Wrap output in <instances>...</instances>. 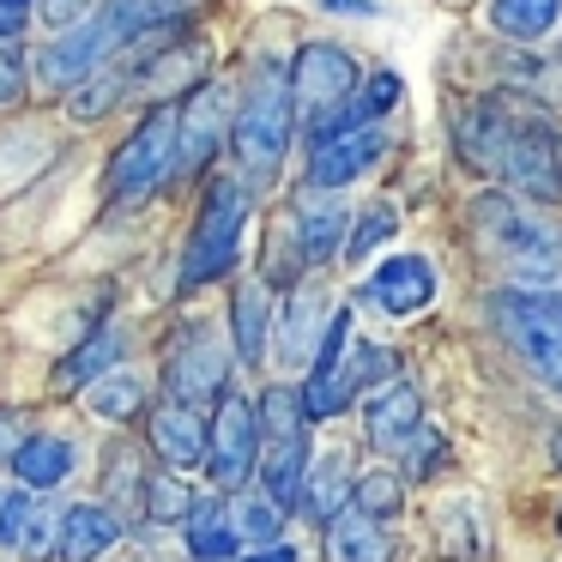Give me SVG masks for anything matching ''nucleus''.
<instances>
[{
	"instance_id": "ea45409f",
	"label": "nucleus",
	"mask_w": 562,
	"mask_h": 562,
	"mask_svg": "<svg viewBox=\"0 0 562 562\" xmlns=\"http://www.w3.org/2000/svg\"><path fill=\"white\" fill-rule=\"evenodd\" d=\"M25 514H31V490H25V484H19V490H0V550L19 544V526H25Z\"/></svg>"
},
{
	"instance_id": "f03ea898",
	"label": "nucleus",
	"mask_w": 562,
	"mask_h": 562,
	"mask_svg": "<svg viewBox=\"0 0 562 562\" xmlns=\"http://www.w3.org/2000/svg\"><path fill=\"white\" fill-rule=\"evenodd\" d=\"M296 103H291V79H284V61L272 55H255L248 74L236 79V110H231V170L243 176L255 194H267L272 182L284 176L296 146Z\"/></svg>"
},
{
	"instance_id": "de8ad7c7",
	"label": "nucleus",
	"mask_w": 562,
	"mask_h": 562,
	"mask_svg": "<svg viewBox=\"0 0 562 562\" xmlns=\"http://www.w3.org/2000/svg\"><path fill=\"white\" fill-rule=\"evenodd\" d=\"M557 532H562V508H557Z\"/></svg>"
},
{
	"instance_id": "4c0bfd02",
	"label": "nucleus",
	"mask_w": 562,
	"mask_h": 562,
	"mask_svg": "<svg viewBox=\"0 0 562 562\" xmlns=\"http://www.w3.org/2000/svg\"><path fill=\"white\" fill-rule=\"evenodd\" d=\"M31 43H0V115L31 103Z\"/></svg>"
},
{
	"instance_id": "5701e85b",
	"label": "nucleus",
	"mask_w": 562,
	"mask_h": 562,
	"mask_svg": "<svg viewBox=\"0 0 562 562\" xmlns=\"http://www.w3.org/2000/svg\"><path fill=\"white\" fill-rule=\"evenodd\" d=\"M231 327H224V339H231L236 351V369H260L272 351V291L260 279H236L231 284Z\"/></svg>"
},
{
	"instance_id": "aec40b11",
	"label": "nucleus",
	"mask_w": 562,
	"mask_h": 562,
	"mask_svg": "<svg viewBox=\"0 0 562 562\" xmlns=\"http://www.w3.org/2000/svg\"><path fill=\"white\" fill-rule=\"evenodd\" d=\"M7 472H13L31 496H55V490L79 472V441L67 436V429H25V441L13 448Z\"/></svg>"
},
{
	"instance_id": "c03bdc74",
	"label": "nucleus",
	"mask_w": 562,
	"mask_h": 562,
	"mask_svg": "<svg viewBox=\"0 0 562 562\" xmlns=\"http://www.w3.org/2000/svg\"><path fill=\"white\" fill-rule=\"evenodd\" d=\"M321 13H333V19H381L387 7H381V0H321Z\"/></svg>"
},
{
	"instance_id": "72a5a7b5",
	"label": "nucleus",
	"mask_w": 562,
	"mask_h": 562,
	"mask_svg": "<svg viewBox=\"0 0 562 562\" xmlns=\"http://www.w3.org/2000/svg\"><path fill=\"white\" fill-rule=\"evenodd\" d=\"M61 508L67 502H55V496H31V514L13 544L19 562H61Z\"/></svg>"
},
{
	"instance_id": "c756f323",
	"label": "nucleus",
	"mask_w": 562,
	"mask_h": 562,
	"mask_svg": "<svg viewBox=\"0 0 562 562\" xmlns=\"http://www.w3.org/2000/svg\"><path fill=\"white\" fill-rule=\"evenodd\" d=\"M200 490H188V472H170V465L151 460L146 490H139V520L146 526H182L188 508H194Z\"/></svg>"
},
{
	"instance_id": "e433bc0d",
	"label": "nucleus",
	"mask_w": 562,
	"mask_h": 562,
	"mask_svg": "<svg viewBox=\"0 0 562 562\" xmlns=\"http://www.w3.org/2000/svg\"><path fill=\"white\" fill-rule=\"evenodd\" d=\"M351 502L363 514H375V520H400V508H405V477L400 472H363L351 484Z\"/></svg>"
},
{
	"instance_id": "2f4dec72",
	"label": "nucleus",
	"mask_w": 562,
	"mask_h": 562,
	"mask_svg": "<svg viewBox=\"0 0 562 562\" xmlns=\"http://www.w3.org/2000/svg\"><path fill=\"white\" fill-rule=\"evenodd\" d=\"M393 236H400V212H393L387 200H369L363 212H351V231H345L339 260H345V267H363V260H375Z\"/></svg>"
},
{
	"instance_id": "cd10ccee",
	"label": "nucleus",
	"mask_w": 562,
	"mask_h": 562,
	"mask_svg": "<svg viewBox=\"0 0 562 562\" xmlns=\"http://www.w3.org/2000/svg\"><path fill=\"white\" fill-rule=\"evenodd\" d=\"M79 400H86V412L98 417V424L122 429V424H139V417H146L151 387H146V375H134V369H110V375L91 381Z\"/></svg>"
},
{
	"instance_id": "1a4fd4ad",
	"label": "nucleus",
	"mask_w": 562,
	"mask_h": 562,
	"mask_svg": "<svg viewBox=\"0 0 562 562\" xmlns=\"http://www.w3.org/2000/svg\"><path fill=\"white\" fill-rule=\"evenodd\" d=\"M115 55H122V37H115V25L91 7L79 25L49 31V37L31 49V86H37L43 98H67V91L86 86L91 74H103Z\"/></svg>"
},
{
	"instance_id": "39448f33",
	"label": "nucleus",
	"mask_w": 562,
	"mask_h": 562,
	"mask_svg": "<svg viewBox=\"0 0 562 562\" xmlns=\"http://www.w3.org/2000/svg\"><path fill=\"white\" fill-rule=\"evenodd\" d=\"M387 375H400V357L387 351L381 339H357V327H351V308H333V321H327V333H321V345H315V363L303 369V412H308V424H327V417H339V412H351L357 400H363L369 387H381Z\"/></svg>"
},
{
	"instance_id": "a878e982",
	"label": "nucleus",
	"mask_w": 562,
	"mask_h": 562,
	"mask_svg": "<svg viewBox=\"0 0 562 562\" xmlns=\"http://www.w3.org/2000/svg\"><path fill=\"white\" fill-rule=\"evenodd\" d=\"M146 472H151V453L146 441H110V453H103L98 465V502H110L122 520H139V490H146Z\"/></svg>"
},
{
	"instance_id": "c9c22d12",
	"label": "nucleus",
	"mask_w": 562,
	"mask_h": 562,
	"mask_svg": "<svg viewBox=\"0 0 562 562\" xmlns=\"http://www.w3.org/2000/svg\"><path fill=\"white\" fill-rule=\"evenodd\" d=\"M508 79H514V91L532 98V103H562V61H544V55H514Z\"/></svg>"
},
{
	"instance_id": "4be33fe9",
	"label": "nucleus",
	"mask_w": 562,
	"mask_h": 562,
	"mask_svg": "<svg viewBox=\"0 0 562 562\" xmlns=\"http://www.w3.org/2000/svg\"><path fill=\"white\" fill-rule=\"evenodd\" d=\"M127 538V520L110 502H67L61 508V562H110Z\"/></svg>"
},
{
	"instance_id": "0eeeda50",
	"label": "nucleus",
	"mask_w": 562,
	"mask_h": 562,
	"mask_svg": "<svg viewBox=\"0 0 562 562\" xmlns=\"http://www.w3.org/2000/svg\"><path fill=\"white\" fill-rule=\"evenodd\" d=\"M502 345L544 381L550 393H562V291H496L490 303Z\"/></svg>"
},
{
	"instance_id": "f8f14e48",
	"label": "nucleus",
	"mask_w": 562,
	"mask_h": 562,
	"mask_svg": "<svg viewBox=\"0 0 562 562\" xmlns=\"http://www.w3.org/2000/svg\"><path fill=\"white\" fill-rule=\"evenodd\" d=\"M206 465L200 472L212 477V490L236 496V490L255 484V465H260V412L248 393H224V400L206 405Z\"/></svg>"
},
{
	"instance_id": "20e7f679",
	"label": "nucleus",
	"mask_w": 562,
	"mask_h": 562,
	"mask_svg": "<svg viewBox=\"0 0 562 562\" xmlns=\"http://www.w3.org/2000/svg\"><path fill=\"white\" fill-rule=\"evenodd\" d=\"M472 231L496 267H508L532 291H562V212L526 194H484L472 206Z\"/></svg>"
},
{
	"instance_id": "a18cd8bd",
	"label": "nucleus",
	"mask_w": 562,
	"mask_h": 562,
	"mask_svg": "<svg viewBox=\"0 0 562 562\" xmlns=\"http://www.w3.org/2000/svg\"><path fill=\"white\" fill-rule=\"evenodd\" d=\"M236 562H296V544H267V550H243Z\"/></svg>"
},
{
	"instance_id": "7c9ffc66",
	"label": "nucleus",
	"mask_w": 562,
	"mask_h": 562,
	"mask_svg": "<svg viewBox=\"0 0 562 562\" xmlns=\"http://www.w3.org/2000/svg\"><path fill=\"white\" fill-rule=\"evenodd\" d=\"M61 103H67V122H74V127H98V122H110V115L127 103V79H122V67L110 61L103 74H91L86 86L67 91Z\"/></svg>"
},
{
	"instance_id": "423d86ee",
	"label": "nucleus",
	"mask_w": 562,
	"mask_h": 562,
	"mask_svg": "<svg viewBox=\"0 0 562 562\" xmlns=\"http://www.w3.org/2000/svg\"><path fill=\"white\" fill-rule=\"evenodd\" d=\"M170 188H176V103H151L103 158L98 194L103 212L115 218V212H139L151 200H164Z\"/></svg>"
},
{
	"instance_id": "412c9836",
	"label": "nucleus",
	"mask_w": 562,
	"mask_h": 562,
	"mask_svg": "<svg viewBox=\"0 0 562 562\" xmlns=\"http://www.w3.org/2000/svg\"><path fill=\"white\" fill-rule=\"evenodd\" d=\"M315 424H296V429H279V436H260V465H255V484L267 490L279 508L296 514V496H303V477H308V460H315Z\"/></svg>"
},
{
	"instance_id": "9b49d317",
	"label": "nucleus",
	"mask_w": 562,
	"mask_h": 562,
	"mask_svg": "<svg viewBox=\"0 0 562 562\" xmlns=\"http://www.w3.org/2000/svg\"><path fill=\"white\" fill-rule=\"evenodd\" d=\"M284 79H291L296 122H303V134H308L315 122H327L333 110H345V103H351L363 67H357V55L345 49V43L308 37V43H296V55L284 61Z\"/></svg>"
},
{
	"instance_id": "09e8293b",
	"label": "nucleus",
	"mask_w": 562,
	"mask_h": 562,
	"mask_svg": "<svg viewBox=\"0 0 562 562\" xmlns=\"http://www.w3.org/2000/svg\"><path fill=\"white\" fill-rule=\"evenodd\" d=\"M0 490H7V484H0Z\"/></svg>"
},
{
	"instance_id": "bb28decb",
	"label": "nucleus",
	"mask_w": 562,
	"mask_h": 562,
	"mask_svg": "<svg viewBox=\"0 0 562 562\" xmlns=\"http://www.w3.org/2000/svg\"><path fill=\"white\" fill-rule=\"evenodd\" d=\"M351 484H357L351 460H345V453H321V460H308V477H303V496H296V514H303L308 526H327L333 514L351 502Z\"/></svg>"
},
{
	"instance_id": "79ce46f5",
	"label": "nucleus",
	"mask_w": 562,
	"mask_h": 562,
	"mask_svg": "<svg viewBox=\"0 0 562 562\" xmlns=\"http://www.w3.org/2000/svg\"><path fill=\"white\" fill-rule=\"evenodd\" d=\"M31 25H37V13H31V7H19V0H0V43H25Z\"/></svg>"
},
{
	"instance_id": "f257e3e1",
	"label": "nucleus",
	"mask_w": 562,
	"mask_h": 562,
	"mask_svg": "<svg viewBox=\"0 0 562 562\" xmlns=\"http://www.w3.org/2000/svg\"><path fill=\"white\" fill-rule=\"evenodd\" d=\"M453 151L465 170L490 176L508 194L544 200V206L562 200V115L520 91H490L465 103L453 122Z\"/></svg>"
},
{
	"instance_id": "c85d7f7f",
	"label": "nucleus",
	"mask_w": 562,
	"mask_h": 562,
	"mask_svg": "<svg viewBox=\"0 0 562 562\" xmlns=\"http://www.w3.org/2000/svg\"><path fill=\"white\" fill-rule=\"evenodd\" d=\"M231 526H236V538H243V550H267V544H284L291 508H279L260 484H248L231 496Z\"/></svg>"
},
{
	"instance_id": "f3484780",
	"label": "nucleus",
	"mask_w": 562,
	"mask_h": 562,
	"mask_svg": "<svg viewBox=\"0 0 562 562\" xmlns=\"http://www.w3.org/2000/svg\"><path fill=\"white\" fill-rule=\"evenodd\" d=\"M291 236H296V248H303V260H308V272L315 267H327V260H339V248H345V231H351V206H345V194L339 188H296V200H291Z\"/></svg>"
},
{
	"instance_id": "2eb2a0df",
	"label": "nucleus",
	"mask_w": 562,
	"mask_h": 562,
	"mask_svg": "<svg viewBox=\"0 0 562 562\" xmlns=\"http://www.w3.org/2000/svg\"><path fill=\"white\" fill-rule=\"evenodd\" d=\"M333 296H327V284H291L284 291V303L272 308V357H279L284 369H308L315 363V345H321V333H327V321H333Z\"/></svg>"
},
{
	"instance_id": "6e6552de",
	"label": "nucleus",
	"mask_w": 562,
	"mask_h": 562,
	"mask_svg": "<svg viewBox=\"0 0 562 562\" xmlns=\"http://www.w3.org/2000/svg\"><path fill=\"white\" fill-rule=\"evenodd\" d=\"M231 375H236V351L206 315H188L182 327L170 333L164 345V363H158V381H164V400H188V405H212L231 393Z\"/></svg>"
},
{
	"instance_id": "58836bf2",
	"label": "nucleus",
	"mask_w": 562,
	"mask_h": 562,
	"mask_svg": "<svg viewBox=\"0 0 562 562\" xmlns=\"http://www.w3.org/2000/svg\"><path fill=\"white\" fill-rule=\"evenodd\" d=\"M400 453H405V472H412V477H429L436 465H448V441H441L436 429H417Z\"/></svg>"
},
{
	"instance_id": "a211bd4d",
	"label": "nucleus",
	"mask_w": 562,
	"mask_h": 562,
	"mask_svg": "<svg viewBox=\"0 0 562 562\" xmlns=\"http://www.w3.org/2000/svg\"><path fill=\"white\" fill-rule=\"evenodd\" d=\"M417 429H424V393H417V381L387 375L381 387L363 393V441L375 453H400Z\"/></svg>"
},
{
	"instance_id": "dca6fc26",
	"label": "nucleus",
	"mask_w": 562,
	"mask_h": 562,
	"mask_svg": "<svg viewBox=\"0 0 562 562\" xmlns=\"http://www.w3.org/2000/svg\"><path fill=\"white\" fill-rule=\"evenodd\" d=\"M146 453L170 472H200L206 465V405H188V400H151L146 405Z\"/></svg>"
},
{
	"instance_id": "473e14b6",
	"label": "nucleus",
	"mask_w": 562,
	"mask_h": 562,
	"mask_svg": "<svg viewBox=\"0 0 562 562\" xmlns=\"http://www.w3.org/2000/svg\"><path fill=\"white\" fill-rule=\"evenodd\" d=\"M98 13L115 25V37H122V49L134 37H146V31L170 25V19H188L194 7L188 0H98Z\"/></svg>"
},
{
	"instance_id": "49530a36",
	"label": "nucleus",
	"mask_w": 562,
	"mask_h": 562,
	"mask_svg": "<svg viewBox=\"0 0 562 562\" xmlns=\"http://www.w3.org/2000/svg\"><path fill=\"white\" fill-rule=\"evenodd\" d=\"M550 453H557V465H562V429H557V436H550Z\"/></svg>"
},
{
	"instance_id": "b1692460",
	"label": "nucleus",
	"mask_w": 562,
	"mask_h": 562,
	"mask_svg": "<svg viewBox=\"0 0 562 562\" xmlns=\"http://www.w3.org/2000/svg\"><path fill=\"white\" fill-rule=\"evenodd\" d=\"M321 550H327V562H393L400 544H393V520H375V514H363L357 502H345V508L321 526Z\"/></svg>"
},
{
	"instance_id": "a19ab883",
	"label": "nucleus",
	"mask_w": 562,
	"mask_h": 562,
	"mask_svg": "<svg viewBox=\"0 0 562 562\" xmlns=\"http://www.w3.org/2000/svg\"><path fill=\"white\" fill-rule=\"evenodd\" d=\"M91 7H98V0H37V25L43 31H67V25H79Z\"/></svg>"
},
{
	"instance_id": "4468645a",
	"label": "nucleus",
	"mask_w": 562,
	"mask_h": 562,
	"mask_svg": "<svg viewBox=\"0 0 562 562\" xmlns=\"http://www.w3.org/2000/svg\"><path fill=\"white\" fill-rule=\"evenodd\" d=\"M127 327L115 315H98V321H86L79 327V339L67 345L61 357H55V369H49V387L61 393V400H79V393L91 387V381H103L110 369H122L127 363Z\"/></svg>"
},
{
	"instance_id": "37998d69",
	"label": "nucleus",
	"mask_w": 562,
	"mask_h": 562,
	"mask_svg": "<svg viewBox=\"0 0 562 562\" xmlns=\"http://www.w3.org/2000/svg\"><path fill=\"white\" fill-rule=\"evenodd\" d=\"M25 441V412H13V405H0V465L13 460V448Z\"/></svg>"
},
{
	"instance_id": "ddd939ff",
	"label": "nucleus",
	"mask_w": 562,
	"mask_h": 562,
	"mask_svg": "<svg viewBox=\"0 0 562 562\" xmlns=\"http://www.w3.org/2000/svg\"><path fill=\"white\" fill-rule=\"evenodd\" d=\"M387 158V127L363 122V127H333V134H315L303 151V182L308 188H351L363 182L375 164Z\"/></svg>"
},
{
	"instance_id": "7ed1b4c3",
	"label": "nucleus",
	"mask_w": 562,
	"mask_h": 562,
	"mask_svg": "<svg viewBox=\"0 0 562 562\" xmlns=\"http://www.w3.org/2000/svg\"><path fill=\"white\" fill-rule=\"evenodd\" d=\"M255 188L218 164V170L200 182V206H194V224L182 236V255H176V296H200L212 284L236 279L243 267V236H248V212H255Z\"/></svg>"
},
{
	"instance_id": "6ab92c4d",
	"label": "nucleus",
	"mask_w": 562,
	"mask_h": 562,
	"mask_svg": "<svg viewBox=\"0 0 562 562\" xmlns=\"http://www.w3.org/2000/svg\"><path fill=\"white\" fill-rule=\"evenodd\" d=\"M357 296L375 303L381 315L405 321V315H417V308L436 303V267H429V255H387L363 279V291H357Z\"/></svg>"
},
{
	"instance_id": "f704fd0d",
	"label": "nucleus",
	"mask_w": 562,
	"mask_h": 562,
	"mask_svg": "<svg viewBox=\"0 0 562 562\" xmlns=\"http://www.w3.org/2000/svg\"><path fill=\"white\" fill-rule=\"evenodd\" d=\"M484 7H490V25H496L502 37H514V43L544 37V31H557V19H562V0H484Z\"/></svg>"
},
{
	"instance_id": "9d476101",
	"label": "nucleus",
	"mask_w": 562,
	"mask_h": 562,
	"mask_svg": "<svg viewBox=\"0 0 562 562\" xmlns=\"http://www.w3.org/2000/svg\"><path fill=\"white\" fill-rule=\"evenodd\" d=\"M231 110H236V86L231 79H206L176 103V188L206 182L224 164L231 146Z\"/></svg>"
},
{
	"instance_id": "393cba45",
	"label": "nucleus",
	"mask_w": 562,
	"mask_h": 562,
	"mask_svg": "<svg viewBox=\"0 0 562 562\" xmlns=\"http://www.w3.org/2000/svg\"><path fill=\"white\" fill-rule=\"evenodd\" d=\"M182 544L194 562H236L243 557V538L231 526V496L224 490H200L194 496V508L182 520Z\"/></svg>"
}]
</instances>
